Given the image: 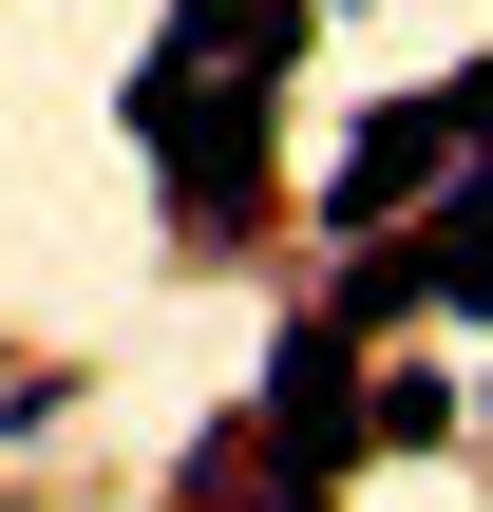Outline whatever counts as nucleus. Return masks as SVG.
I'll list each match as a JSON object with an SVG mask.
<instances>
[{
  "instance_id": "obj_6",
  "label": "nucleus",
  "mask_w": 493,
  "mask_h": 512,
  "mask_svg": "<svg viewBox=\"0 0 493 512\" xmlns=\"http://www.w3.org/2000/svg\"><path fill=\"white\" fill-rule=\"evenodd\" d=\"M361 437H380V456H437V437H456V380H437V361H399V380L361 399Z\"/></svg>"
},
{
  "instance_id": "obj_3",
  "label": "nucleus",
  "mask_w": 493,
  "mask_h": 512,
  "mask_svg": "<svg viewBox=\"0 0 493 512\" xmlns=\"http://www.w3.org/2000/svg\"><path fill=\"white\" fill-rule=\"evenodd\" d=\"M437 171H456V114H437V95H380V114H361V152L323 171V228H399Z\"/></svg>"
},
{
  "instance_id": "obj_5",
  "label": "nucleus",
  "mask_w": 493,
  "mask_h": 512,
  "mask_svg": "<svg viewBox=\"0 0 493 512\" xmlns=\"http://www.w3.org/2000/svg\"><path fill=\"white\" fill-rule=\"evenodd\" d=\"M418 209H437V247H418V304H493V152H456Z\"/></svg>"
},
{
  "instance_id": "obj_4",
  "label": "nucleus",
  "mask_w": 493,
  "mask_h": 512,
  "mask_svg": "<svg viewBox=\"0 0 493 512\" xmlns=\"http://www.w3.org/2000/svg\"><path fill=\"white\" fill-rule=\"evenodd\" d=\"M304 19L323 0H171L152 57H228V76H304Z\"/></svg>"
},
{
  "instance_id": "obj_7",
  "label": "nucleus",
  "mask_w": 493,
  "mask_h": 512,
  "mask_svg": "<svg viewBox=\"0 0 493 512\" xmlns=\"http://www.w3.org/2000/svg\"><path fill=\"white\" fill-rule=\"evenodd\" d=\"M380 323H418V247L361 228V266H342V342H380Z\"/></svg>"
},
{
  "instance_id": "obj_1",
  "label": "nucleus",
  "mask_w": 493,
  "mask_h": 512,
  "mask_svg": "<svg viewBox=\"0 0 493 512\" xmlns=\"http://www.w3.org/2000/svg\"><path fill=\"white\" fill-rule=\"evenodd\" d=\"M133 133H152V171H171V228H247L266 209V171H285V76H228V57H152L133 95H114Z\"/></svg>"
},
{
  "instance_id": "obj_8",
  "label": "nucleus",
  "mask_w": 493,
  "mask_h": 512,
  "mask_svg": "<svg viewBox=\"0 0 493 512\" xmlns=\"http://www.w3.org/2000/svg\"><path fill=\"white\" fill-rule=\"evenodd\" d=\"M437 114H456V152H493V57H475V76H437Z\"/></svg>"
},
{
  "instance_id": "obj_2",
  "label": "nucleus",
  "mask_w": 493,
  "mask_h": 512,
  "mask_svg": "<svg viewBox=\"0 0 493 512\" xmlns=\"http://www.w3.org/2000/svg\"><path fill=\"white\" fill-rule=\"evenodd\" d=\"M247 437H266L285 475H323V494H342V456H361V399H342V323H285V342H266V399H247Z\"/></svg>"
}]
</instances>
